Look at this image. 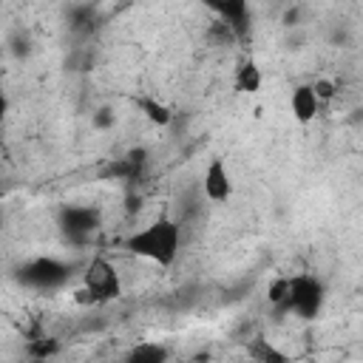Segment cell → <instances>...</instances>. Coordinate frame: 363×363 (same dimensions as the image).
I'll list each match as a JSON object with an SVG mask.
<instances>
[{"instance_id": "obj_1", "label": "cell", "mask_w": 363, "mask_h": 363, "mask_svg": "<svg viewBox=\"0 0 363 363\" xmlns=\"http://www.w3.org/2000/svg\"><path fill=\"white\" fill-rule=\"evenodd\" d=\"M125 250L136 258L153 261L156 267H173L182 252V224L170 216H159L142 230H133L125 238Z\"/></svg>"}, {"instance_id": "obj_2", "label": "cell", "mask_w": 363, "mask_h": 363, "mask_svg": "<svg viewBox=\"0 0 363 363\" xmlns=\"http://www.w3.org/2000/svg\"><path fill=\"white\" fill-rule=\"evenodd\" d=\"M82 286H88L96 298V303H108V301H116L122 295V278H119V269L105 258V255H96L91 258V264L85 267L82 272Z\"/></svg>"}, {"instance_id": "obj_3", "label": "cell", "mask_w": 363, "mask_h": 363, "mask_svg": "<svg viewBox=\"0 0 363 363\" xmlns=\"http://www.w3.org/2000/svg\"><path fill=\"white\" fill-rule=\"evenodd\" d=\"M320 306H323V284L312 275H295L286 309L303 320H312L320 312Z\"/></svg>"}, {"instance_id": "obj_4", "label": "cell", "mask_w": 363, "mask_h": 363, "mask_svg": "<svg viewBox=\"0 0 363 363\" xmlns=\"http://www.w3.org/2000/svg\"><path fill=\"white\" fill-rule=\"evenodd\" d=\"M201 193L213 201V204H221L233 196V176H230V167L224 164V159H210L207 167H204V176H201Z\"/></svg>"}, {"instance_id": "obj_5", "label": "cell", "mask_w": 363, "mask_h": 363, "mask_svg": "<svg viewBox=\"0 0 363 363\" xmlns=\"http://www.w3.org/2000/svg\"><path fill=\"white\" fill-rule=\"evenodd\" d=\"M218 20H224L238 40L247 37V23H250V0H201Z\"/></svg>"}, {"instance_id": "obj_6", "label": "cell", "mask_w": 363, "mask_h": 363, "mask_svg": "<svg viewBox=\"0 0 363 363\" xmlns=\"http://www.w3.org/2000/svg\"><path fill=\"white\" fill-rule=\"evenodd\" d=\"M28 284L34 286H57L68 278V267L54 261V258H37L34 264L26 267V275H23Z\"/></svg>"}, {"instance_id": "obj_7", "label": "cell", "mask_w": 363, "mask_h": 363, "mask_svg": "<svg viewBox=\"0 0 363 363\" xmlns=\"http://www.w3.org/2000/svg\"><path fill=\"white\" fill-rule=\"evenodd\" d=\"M289 111H292L295 122L309 125V122L318 116V111H320V99H318L315 88L306 85V82H303V85H295V91H292V96H289Z\"/></svg>"}, {"instance_id": "obj_8", "label": "cell", "mask_w": 363, "mask_h": 363, "mask_svg": "<svg viewBox=\"0 0 363 363\" xmlns=\"http://www.w3.org/2000/svg\"><path fill=\"white\" fill-rule=\"evenodd\" d=\"M264 85V74L258 68L255 60H241L238 68H235V88L241 94H258Z\"/></svg>"}, {"instance_id": "obj_9", "label": "cell", "mask_w": 363, "mask_h": 363, "mask_svg": "<svg viewBox=\"0 0 363 363\" xmlns=\"http://www.w3.org/2000/svg\"><path fill=\"white\" fill-rule=\"evenodd\" d=\"M139 108H142L145 119H147L150 125H156V128H167V125L173 122V111H170L164 102H159V99L142 96V99H139Z\"/></svg>"}, {"instance_id": "obj_10", "label": "cell", "mask_w": 363, "mask_h": 363, "mask_svg": "<svg viewBox=\"0 0 363 363\" xmlns=\"http://www.w3.org/2000/svg\"><path fill=\"white\" fill-rule=\"evenodd\" d=\"M250 357H252V360H261V363H286V354L278 352L275 346H269L264 337H255V340H252Z\"/></svg>"}, {"instance_id": "obj_11", "label": "cell", "mask_w": 363, "mask_h": 363, "mask_svg": "<svg viewBox=\"0 0 363 363\" xmlns=\"http://www.w3.org/2000/svg\"><path fill=\"white\" fill-rule=\"evenodd\" d=\"M65 224H68L65 230H71V233H88L96 224V216L91 210H68L65 213Z\"/></svg>"}, {"instance_id": "obj_12", "label": "cell", "mask_w": 363, "mask_h": 363, "mask_svg": "<svg viewBox=\"0 0 363 363\" xmlns=\"http://www.w3.org/2000/svg\"><path fill=\"white\" fill-rule=\"evenodd\" d=\"M164 357H167V349L159 346V343H139L128 352V360H153V363H159Z\"/></svg>"}, {"instance_id": "obj_13", "label": "cell", "mask_w": 363, "mask_h": 363, "mask_svg": "<svg viewBox=\"0 0 363 363\" xmlns=\"http://www.w3.org/2000/svg\"><path fill=\"white\" fill-rule=\"evenodd\" d=\"M289 292H292V278H278V281L269 286V301H272L275 306H284V309H286Z\"/></svg>"}, {"instance_id": "obj_14", "label": "cell", "mask_w": 363, "mask_h": 363, "mask_svg": "<svg viewBox=\"0 0 363 363\" xmlns=\"http://www.w3.org/2000/svg\"><path fill=\"white\" fill-rule=\"evenodd\" d=\"M312 88H315V94H318V99H320V105L323 102H329V99H335V94H337V85L332 82V79H315L312 82Z\"/></svg>"}]
</instances>
